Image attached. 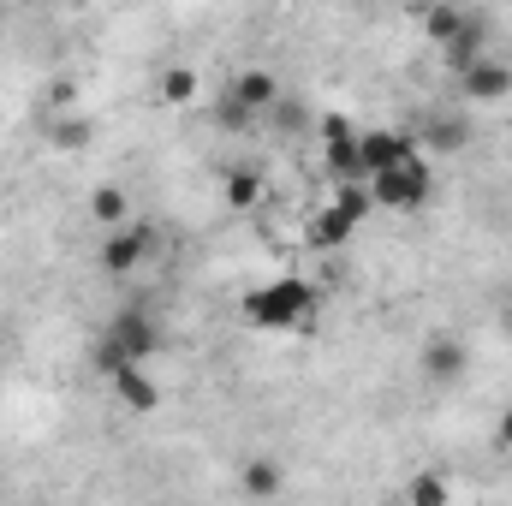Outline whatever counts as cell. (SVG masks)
I'll use <instances>...</instances> for the list:
<instances>
[{
  "mask_svg": "<svg viewBox=\"0 0 512 506\" xmlns=\"http://www.w3.org/2000/svg\"><path fill=\"white\" fill-rule=\"evenodd\" d=\"M66 6H90V0H66Z\"/></svg>",
  "mask_w": 512,
  "mask_h": 506,
  "instance_id": "obj_25",
  "label": "cell"
},
{
  "mask_svg": "<svg viewBox=\"0 0 512 506\" xmlns=\"http://www.w3.org/2000/svg\"><path fill=\"white\" fill-rule=\"evenodd\" d=\"M215 120H221V131H233V137H239V131H256V126H262V114H251V108H245L233 90L215 102Z\"/></svg>",
  "mask_w": 512,
  "mask_h": 506,
  "instance_id": "obj_20",
  "label": "cell"
},
{
  "mask_svg": "<svg viewBox=\"0 0 512 506\" xmlns=\"http://www.w3.org/2000/svg\"><path fill=\"white\" fill-rule=\"evenodd\" d=\"M501 328H507V334H512V298H507V304H501Z\"/></svg>",
  "mask_w": 512,
  "mask_h": 506,
  "instance_id": "obj_24",
  "label": "cell"
},
{
  "mask_svg": "<svg viewBox=\"0 0 512 506\" xmlns=\"http://www.w3.org/2000/svg\"><path fill=\"white\" fill-rule=\"evenodd\" d=\"M483 54H489V24L471 12V18H465V30H459L453 42H441V60H447V72L459 78V72H465L471 60H483Z\"/></svg>",
  "mask_w": 512,
  "mask_h": 506,
  "instance_id": "obj_10",
  "label": "cell"
},
{
  "mask_svg": "<svg viewBox=\"0 0 512 506\" xmlns=\"http://www.w3.org/2000/svg\"><path fill=\"white\" fill-rule=\"evenodd\" d=\"M239 489L256 495V501H268V495H280V489H286V477H280V465H274V459H245Z\"/></svg>",
  "mask_w": 512,
  "mask_h": 506,
  "instance_id": "obj_16",
  "label": "cell"
},
{
  "mask_svg": "<svg viewBox=\"0 0 512 506\" xmlns=\"http://www.w3.org/2000/svg\"><path fill=\"white\" fill-rule=\"evenodd\" d=\"M149 251H155V233L126 221V227H108V239H102V251H96V268L120 280V274H137V268L149 262Z\"/></svg>",
  "mask_w": 512,
  "mask_h": 506,
  "instance_id": "obj_4",
  "label": "cell"
},
{
  "mask_svg": "<svg viewBox=\"0 0 512 506\" xmlns=\"http://www.w3.org/2000/svg\"><path fill=\"white\" fill-rule=\"evenodd\" d=\"M453 501V483L447 477H417V483H405V506H447Z\"/></svg>",
  "mask_w": 512,
  "mask_h": 506,
  "instance_id": "obj_19",
  "label": "cell"
},
{
  "mask_svg": "<svg viewBox=\"0 0 512 506\" xmlns=\"http://www.w3.org/2000/svg\"><path fill=\"white\" fill-rule=\"evenodd\" d=\"M459 90H465V102H507L512 96V66L495 60V54H483V60H471V66L459 72Z\"/></svg>",
  "mask_w": 512,
  "mask_h": 506,
  "instance_id": "obj_7",
  "label": "cell"
},
{
  "mask_svg": "<svg viewBox=\"0 0 512 506\" xmlns=\"http://www.w3.org/2000/svg\"><path fill=\"white\" fill-rule=\"evenodd\" d=\"M42 137H48V149H60V155H84V149L96 143V126H90L78 108H54L48 126H42Z\"/></svg>",
  "mask_w": 512,
  "mask_h": 506,
  "instance_id": "obj_9",
  "label": "cell"
},
{
  "mask_svg": "<svg viewBox=\"0 0 512 506\" xmlns=\"http://www.w3.org/2000/svg\"><path fill=\"white\" fill-rule=\"evenodd\" d=\"M108 387H114L120 411H131V417H149V411H161V381L149 376L143 364H126L120 376H108Z\"/></svg>",
  "mask_w": 512,
  "mask_h": 506,
  "instance_id": "obj_8",
  "label": "cell"
},
{
  "mask_svg": "<svg viewBox=\"0 0 512 506\" xmlns=\"http://www.w3.org/2000/svg\"><path fill=\"white\" fill-rule=\"evenodd\" d=\"M417 149V137L399 126H364L358 131V161H364V179H376V173H387L393 161H405Z\"/></svg>",
  "mask_w": 512,
  "mask_h": 506,
  "instance_id": "obj_5",
  "label": "cell"
},
{
  "mask_svg": "<svg viewBox=\"0 0 512 506\" xmlns=\"http://www.w3.org/2000/svg\"><path fill=\"white\" fill-rule=\"evenodd\" d=\"M465 18H471L465 6H453V0H441V6H429V12H423V36H429V42L441 48V42H453V36L465 30Z\"/></svg>",
  "mask_w": 512,
  "mask_h": 506,
  "instance_id": "obj_15",
  "label": "cell"
},
{
  "mask_svg": "<svg viewBox=\"0 0 512 506\" xmlns=\"http://www.w3.org/2000/svg\"><path fill=\"white\" fill-rule=\"evenodd\" d=\"M364 221L352 215V209H340V203H328L322 215H316V227H310V239L322 245V251H340V245H352V233H358Z\"/></svg>",
  "mask_w": 512,
  "mask_h": 506,
  "instance_id": "obj_13",
  "label": "cell"
},
{
  "mask_svg": "<svg viewBox=\"0 0 512 506\" xmlns=\"http://www.w3.org/2000/svg\"><path fill=\"white\" fill-rule=\"evenodd\" d=\"M227 90H233V96H239V102H245L251 114H262V120H268V108L280 102V78H274L268 66H245V72H239V78H233Z\"/></svg>",
  "mask_w": 512,
  "mask_h": 506,
  "instance_id": "obj_11",
  "label": "cell"
},
{
  "mask_svg": "<svg viewBox=\"0 0 512 506\" xmlns=\"http://www.w3.org/2000/svg\"><path fill=\"white\" fill-rule=\"evenodd\" d=\"M370 197H376V209H387V215H417V209H429V197H435V167H429V155L411 149L405 161H393L387 173H376V179H370Z\"/></svg>",
  "mask_w": 512,
  "mask_h": 506,
  "instance_id": "obj_3",
  "label": "cell"
},
{
  "mask_svg": "<svg viewBox=\"0 0 512 506\" xmlns=\"http://www.w3.org/2000/svg\"><path fill=\"white\" fill-rule=\"evenodd\" d=\"M48 108H78V84H72V78H60V84L48 90Z\"/></svg>",
  "mask_w": 512,
  "mask_h": 506,
  "instance_id": "obj_21",
  "label": "cell"
},
{
  "mask_svg": "<svg viewBox=\"0 0 512 506\" xmlns=\"http://www.w3.org/2000/svg\"><path fill=\"white\" fill-rule=\"evenodd\" d=\"M197 90H203V78H197L191 66H167V72H161V102H167V108L197 102Z\"/></svg>",
  "mask_w": 512,
  "mask_h": 506,
  "instance_id": "obj_17",
  "label": "cell"
},
{
  "mask_svg": "<svg viewBox=\"0 0 512 506\" xmlns=\"http://www.w3.org/2000/svg\"><path fill=\"white\" fill-rule=\"evenodd\" d=\"M221 197H227V209H233V215H251V209H262L268 185H262V173H256V167H227V173H221Z\"/></svg>",
  "mask_w": 512,
  "mask_h": 506,
  "instance_id": "obj_12",
  "label": "cell"
},
{
  "mask_svg": "<svg viewBox=\"0 0 512 506\" xmlns=\"http://www.w3.org/2000/svg\"><path fill=\"white\" fill-rule=\"evenodd\" d=\"M161 346H167V328H161L143 304H126V310L108 316V328H102V340H96V370L108 381V376H120L126 364H149Z\"/></svg>",
  "mask_w": 512,
  "mask_h": 506,
  "instance_id": "obj_2",
  "label": "cell"
},
{
  "mask_svg": "<svg viewBox=\"0 0 512 506\" xmlns=\"http://www.w3.org/2000/svg\"><path fill=\"white\" fill-rule=\"evenodd\" d=\"M0 352H6V334H0Z\"/></svg>",
  "mask_w": 512,
  "mask_h": 506,
  "instance_id": "obj_26",
  "label": "cell"
},
{
  "mask_svg": "<svg viewBox=\"0 0 512 506\" xmlns=\"http://www.w3.org/2000/svg\"><path fill=\"white\" fill-rule=\"evenodd\" d=\"M316 131H322V143H328V137H346V131H358V126H352L346 114H322V120H316Z\"/></svg>",
  "mask_w": 512,
  "mask_h": 506,
  "instance_id": "obj_22",
  "label": "cell"
},
{
  "mask_svg": "<svg viewBox=\"0 0 512 506\" xmlns=\"http://www.w3.org/2000/svg\"><path fill=\"white\" fill-rule=\"evenodd\" d=\"M495 447H507L512 453V405L501 411V423H495Z\"/></svg>",
  "mask_w": 512,
  "mask_h": 506,
  "instance_id": "obj_23",
  "label": "cell"
},
{
  "mask_svg": "<svg viewBox=\"0 0 512 506\" xmlns=\"http://www.w3.org/2000/svg\"><path fill=\"white\" fill-rule=\"evenodd\" d=\"M417 370L429 381H459L471 370V346H465L459 334H429L423 352H417Z\"/></svg>",
  "mask_w": 512,
  "mask_h": 506,
  "instance_id": "obj_6",
  "label": "cell"
},
{
  "mask_svg": "<svg viewBox=\"0 0 512 506\" xmlns=\"http://www.w3.org/2000/svg\"><path fill=\"white\" fill-rule=\"evenodd\" d=\"M316 310H322V298L298 274H274V280H262V286H251L239 298V316H245V328H256V334H298V328L316 322Z\"/></svg>",
  "mask_w": 512,
  "mask_h": 506,
  "instance_id": "obj_1",
  "label": "cell"
},
{
  "mask_svg": "<svg viewBox=\"0 0 512 506\" xmlns=\"http://www.w3.org/2000/svg\"><path fill=\"white\" fill-rule=\"evenodd\" d=\"M423 143H429L435 155H459V149L471 143V126H465V120H447V114H441V120H429Z\"/></svg>",
  "mask_w": 512,
  "mask_h": 506,
  "instance_id": "obj_18",
  "label": "cell"
},
{
  "mask_svg": "<svg viewBox=\"0 0 512 506\" xmlns=\"http://www.w3.org/2000/svg\"><path fill=\"white\" fill-rule=\"evenodd\" d=\"M90 221H96V227H126L131 197L120 191V185H96V191H90Z\"/></svg>",
  "mask_w": 512,
  "mask_h": 506,
  "instance_id": "obj_14",
  "label": "cell"
}]
</instances>
